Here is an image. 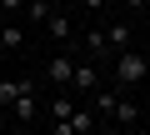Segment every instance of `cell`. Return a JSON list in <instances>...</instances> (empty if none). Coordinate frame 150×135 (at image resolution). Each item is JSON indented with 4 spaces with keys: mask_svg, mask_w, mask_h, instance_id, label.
I'll return each mask as SVG.
<instances>
[{
    "mask_svg": "<svg viewBox=\"0 0 150 135\" xmlns=\"http://www.w3.org/2000/svg\"><path fill=\"white\" fill-rule=\"evenodd\" d=\"M145 75H150V60H145L140 50H115V85H120V90L145 85Z\"/></svg>",
    "mask_w": 150,
    "mask_h": 135,
    "instance_id": "6da1fadb",
    "label": "cell"
},
{
    "mask_svg": "<svg viewBox=\"0 0 150 135\" xmlns=\"http://www.w3.org/2000/svg\"><path fill=\"white\" fill-rule=\"evenodd\" d=\"M95 125H100V115H95L90 105H75L65 120H55V135H90Z\"/></svg>",
    "mask_w": 150,
    "mask_h": 135,
    "instance_id": "7a4b0ae2",
    "label": "cell"
},
{
    "mask_svg": "<svg viewBox=\"0 0 150 135\" xmlns=\"http://www.w3.org/2000/svg\"><path fill=\"white\" fill-rule=\"evenodd\" d=\"M105 80H100V65L95 60H75V75H70V90L75 95H90V90H100Z\"/></svg>",
    "mask_w": 150,
    "mask_h": 135,
    "instance_id": "3957f363",
    "label": "cell"
},
{
    "mask_svg": "<svg viewBox=\"0 0 150 135\" xmlns=\"http://www.w3.org/2000/svg\"><path fill=\"white\" fill-rule=\"evenodd\" d=\"M70 75H75V55H70V50L50 55V65H45V80H50L55 90H70Z\"/></svg>",
    "mask_w": 150,
    "mask_h": 135,
    "instance_id": "277c9868",
    "label": "cell"
},
{
    "mask_svg": "<svg viewBox=\"0 0 150 135\" xmlns=\"http://www.w3.org/2000/svg\"><path fill=\"white\" fill-rule=\"evenodd\" d=\"M20 95H35V80H30V75H20V80H0V110H10Z\"/></svg>",
    "mask_w": 150,
    "mask_h": 135,
    "instance_id": "5b68a950",
    "label": "cell"
},
{
    "mask_svg": "<svg viewBox=\"0 0 150 135\" xmlns=\"http://www.w3.org/2000/svg\"><path fill=\"white\" fill-rule=\"evenodd\" d=\"M85 55L100 65V60H115V50H110V40H105V30H90L85 35Z\"/></svg>",
    "mask_w": 150,
    "mask_h": 135,
    "instance_id": "8992f818",
    "label": "cell"
},
{
    "mask_svg": "<svg viewBox=\"0 0 150 135\" xmlns=\"http://www.w3.org/2000/svg\"><path fill=\"white\" fill-rule=\"evenodd\" d=\"M110 120L130 130V125H140V105H135V100H125V90H120V100H115V110H110Z\"/></svg>",
    "mask_w": 150,
    "mask_h": 135,
    "instance_id": "52a82bcc",
    "label": "cell"
},
{
    "mask_svg": "<svg viewBox=\"0 0 150 135\" xmlns=\"http://www.w3.org/2000/svg\"><path fill=\"white\" fill-rule=\"evenodd\" d=\"M45 30H50V40L70 45V15H65V10H50V15H45Z\"/></svg>",
    "mask_w": 150,
    "mask_h": 135,
    "instance_id": "ba28073f",
    "label": "cell"
},
{
    "mask_svg": "<svg viewBox=\"0 0 150 135\" xmlns=\"http://www.w3.org/2000/svg\"><path fill=\"white\" fill-rule=\"evenodd\" d=\"M115 100H120V85H115V90H105V85H100V90H90V110H95V115H110V110H115Z\"/></svg>",
    "mask_w": 150,
    "mask_h": 135,
    "instance_id": "9c48e42d",
    "label": "cell"
},
{
    "mask_svg": "<svg viewBox=\"0 0 150 135\" xmlns=\"http://www.w3.org/2000/svg\"><path fill=\"white\" fill-rule=\"evenodd\" d=\"M20 45H25V25H10L5 20V25H0V50H20Z\"/></svg>",
    "mask_w": 150,
    "mask_h": 135,
    "instance_id": "30bf717a",
    "label": "cell"
},
{
    "mask_svg": "<svg viewBox=\"0 0 150 135\" xmlns=\"http://www.w3.org/2000/svg\"><path fill=\"white\" fill-rule=\"evenodd\" d=\"M105 40H110V50H130V40H135V35H130V25H125V20H115V25L105 30Z\"/></svg>",
    "mask_w": 150,
    "mask_h": 135,
    "instance_id": "8fae6325",
    "label": "cell"
},
{
    "mask_svg": "<svg viewBox=\"0 0 150 135\" xmlns=\"http://www.w3.org/2000/svg\"><path fill=\"white\" fill-rule=\"evenodd\" d=\"M10 110H15V120H20V125H30V120L40 115V105H35V95H20V100H15Z\"/></svg>",
    "mask_w": 150,
    "mask_h": 135,
    "instance_id": "7c38bea8",
    "label": "cell"
},
{
    "mask_svg": "<svg viewBox=\"0 0 150 135\" xmlns=\"http://www.w3.org/2000/svg\"><path fill=\"white\" fill-rule=\"evenodd\" d=\"M70 110H75V90H60V95L50 100V120H65Z\"/></svg>",
    "mask_w": 150,
    "mask_h": 135,
    "instance_id": "4fadbf2b",
    "label": "cell"
},
{
    "mask_svg": "<svg viewBox=\"0 0 150 135\" xmlns=\"http://www.w3.org/2000/svg\"><path fill=\"white\" fill-rule=\"evenodd\" d=\"M50 10H60L55 0H25V15H30V20H45Z\"/></svg>",
    "mask_w": 150,
    "mask_h": 135,
    "instance_id": "5bb4252c",
    "label": "cell"
},
{
    "mask_svg": "<svg viewBox=\"0 0 150 135\" xmlns=\"http://www.w3.org/2000/svg\"><path fill=\"white\" fill-rule=\"evenodd\" d=\"M0 15H25V0H0Z\"/></svg>",
    "mask_w": 150,
    "mask_h": 135,
    "instance_id": "9a60e30c",
    "label": "cell"
},
{
    "mask_svg": "<svg viewBox=\"0 0 150 135\" xmlns=\"http://www.w3.org/2000/svg\"><path fill=\"white\" fill-rule=\"evenodd\" d=\"M90 135H120V125H95Z\"/></svg>",
    "mask_w": 150,
    "mask_h": 135,
    "instance_id": "2e32d148",
    "label": "cell"
},
{
    "mask_svg": "<svg viewBox=\"0 0 150 135\" xmlns=\"http://www.w3.org/2000/svg\"><path fill=\"white\" fill-rule=\"evenodd\" d=\"M85 10H90V15H100V10H105V0H85Z\"/></svg>",
    "mask_w": 150,
    "mask_h": 135,
    "instance_id": "e0dca14e",
    "label": "cell"
},
{
    "mask_svg": "<svg viewBox=\"0 0 150 135\" xmlns=\"http://www.w3.org/2000/svg\"><path fill=\"white\" fill-rule=\"evenodd\" d=\"M55 5H65V0H55Z\"/></svg>",
    "mask_w": 150,
    "mask_h": 135,
    "instance_id": "ac0fdd59",
    "label": "cell"
},
{
    "mask_svg": "<svg viewBox=\"0 0 150 135\" xmlns=\"http://www.w3.org/2000/svg\"><path fill=\"white\" fill-rule=\"evenodd\" d=\"M0 25H5V15H0Z\"/></svg>",
    "mask_w": 150,
    "mask_h": 135,
    "instance_id": "d6986e66",
    "label": "cell"
}]
</instances>
